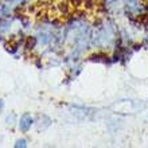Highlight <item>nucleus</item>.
<instances>
[{"label":"nucleus","mask_w":148,"mask_h":148,"mask_svg":"<svg viewBox=\"0 0 148 148\" xmlns=\"http://www.w3.org/2000/svg\"><path fill=\"white\" fill-rule=\"evenodd\" d=\"M114 36H116V32H114L113 24L108 20H104L102 23L96 26V30L92 35V43L98 49H106V47H110V45L114 42Z\"/></svg>","instance_id":"nucleus-1"},{"label":"nucleus","mask_w":148,"mask_h":148,"mask_svg":"<svg viewBox=\"0 0 148 148\" xmlns=\"http://www.w3.org/2000/svg\"><path fill=\"white\" fill-rule=\"evenodd\" d=\"M14 147H15V148H19V147L26 148V147H27V140H26V139H19V140L15 141Z\"/></svg>","instance_id":"nucleus-3"},{"label":"nucleus","mask_w":148,"mask_h":148,"mask_svg":"<svg viewBox=\"0 0 148 148\" xmlns=\"http://www.w3.org/2000/svg\"><path fill=\"white\" fill-rule=\"evenodd\" d=\"M3 109H4V101L1 100V98H0V112H1Z\"/></svg>","instance_id":"nucleus-4"},{"label":"nucleus","mask_w":148,"mask_h":148,"mask_svg":"<svg viewBox=\"0 0 148 148\" xmlns=\"http://www.w3.org/2000/svg\"><path fill=\"white\" fill-rule=\"evenodd\" d=\"M19 129H20V132H28L30 129H31V127L34 125V119H32V116L30 114V113H23L22 116H20L19 119Z\"/></svg>","instance_id":"nucleus-2"}]
</instances>
